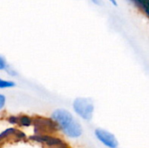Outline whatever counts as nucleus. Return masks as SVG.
Wrapping results in <instances>:
<instances>
[{
	"instance_id": "1",
	"label": "nucleus",
	"mask_w": 149,
	"mask_h": 148,
	"mask_svg": "<svg viewBox=\"0 0 149 148\" xmlns=\"http://www.w3.org/2000/svg\"><path fill=\"white\" fill-rule=\"evenodd\" d=\"M52 120L69 138H79L83 133V129L79 121L65 109H57L52 114Z\"/></svg>"
},
{
	"instance_id": "2",
	"label": "nucleus",
	"mask_w": 149,
	"mask_h": 148,
	"mask_svg": "<svg viewBox=\"0 0 149 148\" xmlns=\"http://www.w3.org/2000/svg\"><path fill=\"white\" fill-rule=\"evenodd\" d=\"M73 110L80 118L90 121L93 119L94 105L90 99L78 98L73 101Z\"/></svg>"
},
{
	"instance_id": "3",
	"label": "nucleus",
	"mask_w": 149,
	"mask_h": 148,
	"mask_svg": "<svg viewBox=\"0 0 149 148\" xmlns=\"http://www.w3.org/2000/svg\"><path fill=\"white\" fill-rule=\"evenodd\" d=\"M32 124L35 135H49V133H55L58 129L57 124L52 119L38 117L32 119Z\"/></svg>"
},
{
	"instance_id": "4",
	"label": "nucleus",
	"mask_w": 149,
	"mask_h": 148,
	"mask_svg": "<svg viewBox=\"0 0 149 148\" xmlns=\"http://www.w3.org/2000/svg\"><path fill=\"white\" fill-rule=\"evenodd\" d=\"M96 138L107 147L108 148H117L119 146V142L116 139V137L111 133L110 132L101 129V128H97L94 132Z\"/></svg>"
},
{
	"instance_id": "5",
	"label": "nucleus",
	"mask_w": 149,
	"mask_h": 148,
	"mask_svg": "<svg viewBox=\"0 0 149 148\" xmlns=\"http://www.w3.org/2000/svg\"><path fill=\"white\" fill-rule=\"evenodd\" d=\"M31 140H34L37 142H40V143H44L48 145L49 147H58V148H67L68 146L63 142L60 139L52 137L51 135H33L31 137L29 138Z\"/></svg>"
},
{
	"instance_id": "6",
	"label": "nucleus",
	"mask_w": 149,
	"mask_h": 148,
	"mask_svg": "<svg viewBox=\"0 0 149 148\" xmlns=\"http://www.w3.org/2000/svg\"><path fill=\"white\" fill-rule=\"evenodd\" d=\"M134 5L137 6V8L143 12L147 17L148 16V5L149 0H131Z\"/></svg>"
},
{
	"instance_id": "7",
	"label": "nucleus",
	"mask_w": 149,
	"mask_h": 148,
	"mask_svg": "<svg viewBox=\"0 0 149 148\" xmlns=\"http://www.w3.org/2000/svg\"><path fill=\"white\" fill-rule=\"evenodd\" d=\"M17 118H18V126H30L32 124V119L26 116V115H22V116H19Z\"/></svg>"
},
{
	"instance_id": "8",
	"label": "nucleus",
	"mask_w": 149,
	"mask_h": 148,
	"mask_svg": "<svg viewBox=\"0 0 149 148\" xmlns=\"http://www.w3.org/2000/svg\"><path fill=\"white\" fill-rule=\"evenodd\" d=\"M16 86V83L11 80H4L0 79V89L5 88H12Z\"/></svg>"
},
{
	"instance_id": "9",
	"label": "nucleus",
	"mask_w": 149,
	"mask_h": 148,
	"mask_svg": "<svg viewBox=\"0 0 149 148\" xmlns=\"http://www.w3.org/2000/svg\"><path fill=\"white\" fill-rule=\"evenodd\" d=\"M15 131H16L15 128L10 127V128H8V129L4 130L3 132H2V133H0V141H2L3 140L6 139L7 137L10 136V135H14Z\"/></svg>"
},
{
	"instance_id": "10",
	"label": "nucleus",
	"mask_w": 149,
	"mask_h": 148,
	"mask_svg": "<svg viewBox=\"0 0 149 148\" xmlns=\"http://www.w3.org/2000/svg\"><path fill=\"white\" fill-rule=\"evenodd\" d=\"M8 66V64L5 60V58L0 55V71L2 70H5V68Z\"/></svg>"
},
{
	"instance_id": "11",
	"label": "nucleus",
	"mask_w": 149,
	"mask_h": 148,
	"mask_svg": "<svg viewBox=\"0 0 149 148\" xmlns=\"http://www.w3.org/2000/svg\"><path fill=\"white\" fill-rule=\"evenodd\" d=\"M5 71H6V72H7L10 76H11V77H15V76L17 75V72L15 70H13L11 67H10L9 65L5 68Z\"/></svg>"
},
{
	"instance_id": "12",
	"label": "nucleus",
	"mask_w": 149,
	"mask_h": 148,
	"mask_svg": "<svg viewBox=\"0 0 149 148\" xmlns=\"http://www.w3.org/2000/svg\"><path fill=\"white\" fill-rule=\"evenodd\" d=\"M8 121L12 125H18V118L17 116H10L8 118Z\"/></svg>"
},
{
	"instance_id": "13",
	"label": "nucleus",
	"mask_w": 149,
	"mask_h": 148,
	"mask_svg": "<svg viewBox=\"0 0 149 148\" xmlns=\"http://www.w3.org/2000/svg\"><path fill=\"white\" fill-rule=\"evenodd\" d=\"M14 135H15L17 138H18V139H24V138H25V134H24L23 132L18 131V130H17V129H16V131H15Z\"/></svg>"
},
{
	"instance_id": "14",
	"label": "nucleus",
	"mask_w": 149,
	"mask_h": 148,
	"mask_svg": "<svg viewBox=\"0 0 149 148\" xmlns=\"http://www.w3.org/2000/svg\"><path fill=\"white\" fill-rule=\"evenodd\" d=\"M5 102H6L5 96L3 95V94H0V110L3 108V106L5 105Z\"/></svg>"
},
{
	"instance_id": "15",
	"label": "nucleus",
	"mask_w": 149,
	"mask_h": 148,
	"mask_svg": "<svg viewBox=\"0 0 149 148\" xmlns=\"http://www.w3.org/2000/svg\"><path fill=\"white\" fill-rule=\"evenodd\" d=\"M92 2L97 5H100L102 3V0H92Z\"/></svg>"
},
{
	"instance_id": "16",
	"label": "nucleus",
	"mask_w": 149,
	"mask_h": 148,
	"mask_svg": "<svg viewBox=\"0 0 149 148\" xmlns=\"http://www.w3.org/2000/svg\"><path fill=\"white\" fill-rule=\"evenodd\" d=\"M110 2H111L113 4H114V5H117V1H116V0H110Z\"/></svg>"
}]
</instances>
